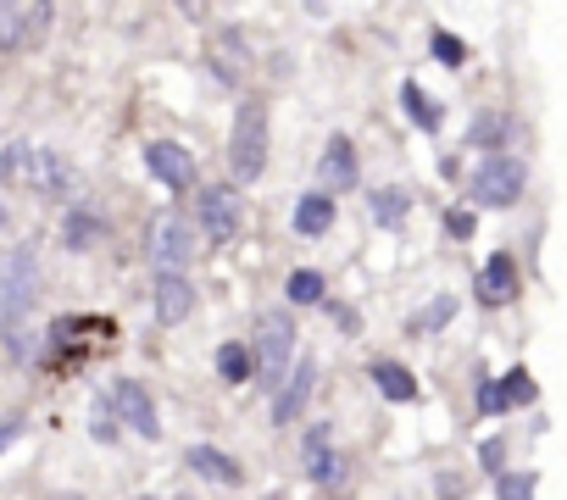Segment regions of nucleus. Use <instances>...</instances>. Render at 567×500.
<instances>
[{"instance_id": "nucleus-1", "label": "nucleus", "mask_w": 567, "mask_h": 500, "mask_svg": "<svg viewBox=\"0 0 567 500\" xmlns=\"http://www.w3.org/2000/svg\"><path fill=\"white\" fill-rule=\"evenodd\" d=\"M39 295V262L34 250H12L7 273H0V317H7V339H12V357L28 362V339H23V317Z\"/></svg>"}, {"instance_id": "nucleus-2", "label": "nucleus", "mask_w": 567, "mask_h": 500, "mask_svg": "<svg viewBox=\"0 0 567 500\" xmlns=\"http://www.w3.org/2000/svg\"><path fill=\"white\" fill-rule=\"evenodd\" d=\"M228 167H234V184H256L262 167H267V112L256 100H245L240 117H234V134H228Z\"/></svg>"}, {"instance_id": "nucleus-3", "label": "nucleus", "mask_w": 567, "mask_h": 500, "mask_svg": "<svg viewBox=\"0 0 567 500\" xmlns=\"http://www.w3.org/2000/svg\"><path fill=\"white\" fill-rule=\"evenodd\" d=\"M290 357H295V317L290 312H262V323H256V357H251V373L262 378V389L284 384Z\"/></svg>"}, {"instance_id": "nucleus-4", "label": "nucleus", "mask_w": 567, "mask_h": 500, "mask_svg": "<svg viewBox=\"0 0 567 500\" xmlns=\"http://www.w3.org/2000/svg\"><path fill=\"white\" fill-rule=\"evenodd\" d=\"M524 184H529V167L517 157H490L472 173V200H479V207H517Z\"/></svg>"}, {"instance_id": "nucleus-5", "label": "nucleus", "mask_w": 567, "mask_h": 500, "mask_svg": "<svg viewBox=\"0 0 567 500\" xmlns=\"http://www.w3.org/2000/svg\"><path fill=\"white\" fill-rule=\"evenodd\" d=\"M189 257H196V223H189L184 212H162L151 223V262L162 273H178Z\"/></svg>"}, {"instance_id": "nucleus-6", "label": "nucleus", "mask_w": 567, "mask_h": 500, "mask_svg": "<svg viewBox=\"0 0 567 500\" xmlns=\"http://www.w3.org/2000/svg\"><path fill=\"white\" fill-rule=\"evenodd\" d=\"M201 228L217 245H228L234 234H240V189H234V184H212L201 195Z\"/></svg>"}, {"instance_id": "nucleus-7", "label": "nucleus", "mask_w": 567, "mask_h": 500, "mask_svg": "<svg viewBox=\"0 0 567 500\" xmlns=\"http://www.w3.org/2000/svg\"><path fill=\"white\" fill-rule=\"evenodd\" d=\"M51 7H23V0H0V50H23L45 34Z\"/></svg>"}, {"instance_id": "nucleus-8", "label": "nucleus", "mask_w": 567, "mask_h": 500, "mask_svg": "<svg viewBox=\"0 0 567 500\" xmlns=\"http://www.w3.org/2000/svg\"><path fill=\"white\" fill-rule=\"evenodd\" d=\"M146 162H151V178H156V184H167L173 195L196 184V162H189V150H184V145H173V139H156V145L146 150Z\"/></svg>"}, {"instance_id": "nucleus-9", "label": "nucleus", "mask_w": 567, "mask_h": 500, "mask_svg": "<svg viewBox=\"0 0 567 500\" xmlns=\"http://www.w3.org/2000/svg\"><path fill=\"white\" fill-rule=\"evenodd\" d=\"M117 412H123V423H128L134 434H146V439H156V434H162V428H156V407H151L146 384L123 378V384H117Z\"/></svg>"}, {"instance_id": "nucleus-10", "label": "nucleus", "mask_w": 567, "mask_h": 500, "mask_svg": "<svg viewBox=\"0 0 567 500\" xmlns=\"http://www.w3.org/2000/svg\"><path fill=\"white\" fill-rule=\"evenodd\" d=\"M189 312H196V289H189L184 273H162L156 278V317L162 323H184Z\"/></svg>"}, {"instance_id": "nucleus-11", "label": "nucleus", "mask_w": 567, "mask_h": 500, "mask_svg": "<svg viewBox=\"0 0 567 500\" xmlns=\"http://www.w3.org/2000/svg\"><path fill=\"white\" fill-rule=\"evenodd\" d=\"M301 457H306V473H312L317 484H340L345 457L328 445V428H312V434H306V450H301Z\"/></svg>"}, {"instance_id": "nucleus-12", "label": "nucleus", "mask_w": 567, "mask_h": 500, "mask_svg": "<svg viewBox=\"0 0 567 500\" xmlns=\"http://www.w3.org/2000/svg\"><path fill=\"white\" fill-rule=\"evenodd\" d=\"M323 184L328 189H351L356 184V145L345 139V134H335V139H328V150H323Z\"/></svg>"}, {"instance_id": "nucleus-13", "label": "nucleus", "mask_w": 567, "mask_h": 500, "mask_svg": "<svg viewBox=\"0 0 567 500\" xmlns=\"http://www.w3.org/2000/svg\"><path fill=\"white\" fill-rule=\"evenodd\" d=\"M306 395H312V362H301V367L290 373V384H284V395L273 400V423H278V428H290V423L306 412Z\"/></svg>"}, {"instance_id": "nucleus-14", "label": "nucleus", "mask_w": 567, "mask_h": 500, "mask_svg": "<svg viewBox=\"0 0 567 500\" xmlns=\"http://www.w3.org/2000/svg\"><path fill=\"white\" fill-rule=\"evenodd\" d=\"M189 467H196L201 478H212V484H223V489H234L245 473H240V462L234 457H223V450H212V445H196L189 450Z\"/></svg>"}, {"instance_id": "nucleus-15", "label": "nucleus", "mask_w": 567, "mask_h": 500, "mask_svg": "<svg viewBox=\"0 0 567 500\" xmlns=\"http://www.w3.org/2000/svg\"><path fill=\"white\" fill-rule=\"evenodd\" d=\"M517 289V273H512V257H490L484 273H479V295L490 300V307H501V300H512Z\"/></svg>"}, {"instance_id": "nucleus-16", "label": "nucleus", "mask_w": 567, "mask_h": 500, "mask_svg": "<svg viewBox=\"0 0 567 500\" xmlns=\"http://www.w3.org/2000/svg\"><path fill=\"white\" fill-rule=\"evenodd\" d=\"M295 228L301 234H328L335 228V200L328 195H301L295 200Z\"/></svg>"}, {"instance_id": "nucleus-17", "label": "nucleus", "mask_w": 567, "mask_h": 500, "mask_svg": "<svg viewBox=\"0 0 567 500\" xmlns=\"http://www.w3.org/2000/svg\"><path fill=\"white\" fill-rule=\"evenodd\" d=\"M373 384L385 389L390 400H417V378L401 362H373Z\"/></svg>"}, {"instance_id": "nucleus-18", "label": "nucleus", "mask_w": 567, "mask_h": 500, "mask_svg": "<svg viewBox=\"0 0 567 500\" xmlns=\"http://www.w3.org/2000/svg\"><path fill=\"white\" fill-rule=\"evenodd\" d=\"M406 207H412V200H406L401 189H378V195H373V223H385V228H395V223L406 217Z\"/></svg>"}, {"instance_id": "nucleus-19", "label": "nucleus", "mask_w": 567, "mask_h": 500, "mask_svg": "<svg viewBox=\"0 0 567 500\" xmlns=\"http://www.w3.org/2000/svg\"><path fill=\"white\" fill-rule=\"evenodd\" d=\"M401 100H406V112H412V123H417V128H440V107H434V100L423 95L417 84H406V89H401Z\"/></svg>"}, {"instance_id": "nucleus-20", "label": "nucleus", "mask_w": 567, "mask_h": 500, "mask_svg": "<svg viewBox=\"0 0 567 500\" xmlns=\"http://www.w3.org/2000/svg\"><path fill=\"white\" fill-rule=\"evenodd\" d=\"M94 234H101V223H94V217H89L84 207H73V212H67V228H62V239H67V250H84V245H89Z\"/></svg>"}, {"instance_id": "nucleus-21", "label": "nucleus", "mask_w": 567, "mask_h": 500, "mask_svg": "<svg viewBox=\"0 0 567 500\" xmlns=\"http://www.w3.org/2000/svg\"><path fill=\"white\" fill-rule=\"evenodd\" d=\"M290 300H295V307H317V300H323V273H312V267L290 273Z\"/></svg>"}, {"instance_id": "nucleus-22", "label": "nucleus", "mask_w": 567, "mask_h": 500, "mask_svg": "<svg viewBox=\"0 0 567 500\" xmlns=\"http://www.w3.org/2000/svg\"><path fill=\"white\" fill-rule=\"evenodd\" d=\"M217 367H223V378H228V384H245V378H251V357H245V345H223V350H217Z\"/></svg>"}, {"instance_id": "nucleus-23", "label": "nucleus", "mask_w": 567, "mask_h": 500, "mask_svg": "<svg viewBox=\"0 0 567 500\" xmlns=\"http://www.w3.org/2000/svg\"><path fill=\"white\" fill-rule=\"evenodd\" d=\"M501 400H506V407H529V400H534V378H529L524 367H512V373L501 378Z\"/></svg>"}, {"instance_id": "nucleus-24", "label": "nucleus", "mask_w": 567, "mask_h": 500, "mask_svg": "<svg viewBox=\"0 0 567 500\" xmlns=\"http://www.w3.org/2000/svg\"><path fill=\"white\" fill-rule=\"evenodd\" d=\"M506 134H512V123H506V117H495V112H484L479 123L467 128V139H472V145H501Z\"/></svg>"}, {"instance_id": "nucleus-25", "label": "nucleus", "mask_w": 567, "mask_h": 500, "mask_svg": "<svg viewBox=\"0 0 567 500\" xmlns=\"http://www.w3.org/2000/svg\"><path fill=\"white\" fill-rule=\"evenodd\" d=\"M501 500H534V473H501Z\"/></svg>"}, {"instance_id": "nucleus-26", "label": "nucleus", "mask_w": 567, "mask_h": 500, "mask_svg": "<svg viewBox=\"0 0 567 500\" xmlns=\"http://www.w3.org/2000/svg\"><path fill=\"white\" fill-rule=\"evenodd\" d=\"M434 57H440L445 67H462V62H467V45H462L456 34H434Z\"/></svg>"}, {"instance_id": "nucleus-27", "label": "nucleus", "mask_w": 567, "mask_h": 500, "mask_svg": "<svg viewBox=\"0 0 567 500\" xmlns=\"http://www.w3.org/2000/svg\"><path fill=\"white\" fill-rule=\"evenodd\" d=\"M451 312H456V300H451V295H440L434 307L417 317V328H445V323H451Z\"/></svg>"}, {"instance_id": "nucleus-28", "label": "nucleus", "mask_w": 567, "mask_h": 500, "mask_svg": "<svg viewBox=\"0 0 567 500\" xmlns=\"http://www.w3.org/2000/svg\"><path fill=\"white\" fill-rule=\"evenodd\" d=\"M479 412H506V400H501V384H484V389H479Z\"/></svg>"}, {"instance_id": "nucleus-29", "label": "nucleus", "mask_w": 567, "mask_h": 500, "mask_svg": "<svg viewBox=\"0 0 567 500\" xmlns=\"http://www.w3.org/2000/svg\"><path fill=\"white\" fill-rule=\"evenodd\" d=\"M451 234L467 239V234H472V217H467V212H451Z\"/></svg>"}, {"instance_id": "nucleus-30", "label": "nucleus", "mask_w": 567, "mask_h": 500, "mask_svg": "<svg viewBox=\"0 0 567 500\" xmlns=\"http://www.w3.org/2000/svg\"><path fill=\"white\" fill-rule=\"evenodd\" d=\"M12 439H17V423H0V450H7Z\"/></svg>"}, {"instance_id": "nucleus-31", "label": "nucleus", "mask_w": 567, "mask_h": 500, "mask_svg": "<svg viewBox=\"0 0 567 500\" xmlns=\"http://www.w3.org/2000/svg\"><path fill=\"white\" fill-rule=\"evenodd\" d=\"M56 500H84V495H56Z\"/></svg>"}, {"instance_id": "nucleus-32", "label": "nucleus", "mask_w": 567, "mask_h": 500, "mask_svg": "<svg viewBox=\"0 0 567 500\" xmlns=\"http://www.w3.org/2000/svg\"><path fill=\"white\" fill-rule=\"evenodd\" d=\"M0 223H7V207H0Z\"/></svg>"}]
</instances>
